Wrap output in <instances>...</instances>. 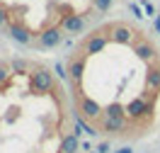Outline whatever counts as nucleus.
Wrapping results in <instances>:
<instances>
[{"label": "nucleus", "instance_id": "obj_6", "mask_svg": "<svg viewBox=\"0 0 160 153\" xmlns=\"http://www.w3.org/2000/svg\"><path fill=\"white\" fill-rule=\"evenodd\" d=\"M82 73H85V61L82 59H73V61L68 63V75L73 83H80L82 80Z\"/></svg>", "mask_w": 160, "mask_h": 153}, {"label": "nucleus", "instance_id": "obj_2", "mask_svg": "<svg viewBox=\"0 0 160 153\" xmlns=\"http://www.w3.org/2000/svg\"><path fill=\"white\" fill-rule=\"evenodd\" d=\"M112 37H107V34H92L90 39L85 41V54H100L107 44H109Z\"/></svg>", "mask_w": 160, "mask_h": 153}, {"label": "nucleus", "instance_id": "obj_9", "mask_svg": "<svg viewBox=\"0 0 160 153\" xmlns=\"http://www.w3.org/2000/svg\"><path fill=\"white\" fill-rule=\"evenodd\" d=\"M136 56L143 59V61H150V59L155 56V46H153L150 41H141V44H136Z\"/></svg>", "mask_w": 160, "mask_h": 153}, {"label": "nucleus", "instance_id": "obj_7", "mask_svg": "<svg viewBox=\"0 0 160 153\" xmlns=\"http://www.w3.org/2000/svg\"><path fill=\"white\" fill-rule=\"evenodd\" d=\"M146 90L148 92H160V68H150L146 73Z\"/></svg>", "mask_w": 160, "mask_h": 153}, {"label": "nucleus", "instance_id": "obj_5", "mask_svg": "<svg viewBox=\"0 0 160 153\" xmlns=\"http://www.w3.org/2000/svg\"><path fill=\"white\" fill-rule=\"evenodd\" d=\"M39 41H41V46H58L61 44V29H56V27H51V29H44L39 34Z\"/></svg>", "mask_w": 160, "mask_h": 153}, {"label": "nucleus", "instance_id": "obj_11", "mask_svg": "<svg viewBox=\"0 0 160 153\" xmlns=\"http://www.w3.org/2000/svg\"><path fill=\"white\" fill-rule=\"evenodd\" d=\"M8 78H10V73H8V68L0 63V88H5V85H8Z\"/></svg>", "mask_w": 160, "mask_h": 153}, {"label": "nucleus", "instance_id": "obj_4", "mask_svg": "<svg viewBox=\"0 0 160 153\" xmlns=\"http://www.w3.org/2000/svg\"><path fill=\"white\" fill-rule=\"evenodd\" d=\"M109 37L114 41H119V44H129L131 37H133V29L131 27H126V24H114L109 32Z\"/></svg>", "mask_w": 160, "mask_h": 153}, {"label": "nucleus", "instance_id": "obj_15", "mask_svg": "<svg viewBox=\"0 0 160 153\" xmlns=\"http://www.w3.org/2000/svg\"><path fill=\"white\" fill-rule=\"evenodd\" d=\"M131 12H133V17H138V20L143 17V10H141L138 5H131Z\"/></svg>", "mask_w": 160, "mask_h": 153}, {"label": "nucleus", "instance_id": "obj_1", "mask_svg": "<svg viewBox=\"0 0 160 153\" xmlns=\"http://www.w3.org/2000/svg\"><path fill=\"white\" fill-rule=\"evenodd\" d=\"M53 85H56V78L46 68H39V71L29 73V90L34 95H49V92H53Z\"/></svg>", "mask_w": 160, "mask_h": 153}, {"label": "nucleus", "instance_id": "obj_14", "mask_svg": "<svg viewBox=\"0 0 160 153\" xmlns=\"http://www.w3.org/2000/svg\"><path fill=\"white\" fill-rule=\"evenodd\" d=\"M24 68H27V63H24V61H12V71L22 73V71H24Z\"/></svg>", "mask_w": 160, "mask_h": 153}, {"label": "nucleus", "instance_id": "obj_13", "mask_svg": "<svg viewBox=\"0 0 160 153\" xmlns=\"http://www.w3.org/2000/svg\"><path fill=\"white\" fill-rule=\"evenodd\" d=\"M56 75H58L61 80H66V78H68V68H66L63 63H56Z\"/></svg>", "mask_w": 160, "mask_h": 153}, {"label": "nucleus", "instance_id": "obj_10", "mask_svg": "<svg viewBox=\"0 0 160 153\" xmlns=\"http://www.w3.org/2000/svg\"><path fill=\"white\" fill-rule=\"evenodd\" d=\"M92 3H95V8H97L100 12H107L112 8V3H114V0H92Z\"/></svg>", "mask_w": 160, "mask_h": 153}, {"label": "nucleus", "instance_id": "obj_17", "mask_svg": "<svg viewBox=\"0 0 160 153\" xmlns=\"http://www.w3.org/2000/svg\"><path fill=\"white\" fill-rule=\"evenodd\" d=\"M117 153H133V151H131V146H124V148H119Z\"/></svg>", "mask_w": 160, "mask_h": 153}, {"label": "nucleus", "instance_id": "obj_3", "mask_svg": "<svg viewBox=\"0 0 160 153\" xmlns=\"http://www.w3.org/2000/svg\"><path fill=\"white\" fill-rule=\"evenodd\" d=\"M8 32H10V37H12V39L17 41V44H22V46H27V44L32 41V32L27 29V27L17 24V22H12L10 27H8Z\"/></svg>", "mask_w": 160, "mask_h": 153}, {"label": "nucleus", "instance_id": "obj_16", "mask_svg": "<svg viewBox=\"0 0 160 153\" xmlns=\"http://www.w3.org/2000/svg\"><path fill=\"white\" fill-rule=\"evenodd\" d=\"M5 22H8V12L0 8V24H5Z\"/></svg>", "mask_w": 160, "mask_h": 153}, {"label": "nucleus", "instance_id": "obj_12", "mask_svg": "<svg viewBox=\"0 0 160 153\" xmlns=\"http://www.w3.org/2000/svg\"><path fill=\"white\" fill-rule=\"evenodd\" d=\"M141 8H143V12H146L148 17L155 15V8H153V3H148V0H143V3H141Z\"/></svg>", "mask_w": 160, "mask_h": 153}, {"label": "nucleus", "instance_id": "obj_8", "mask_svg": "<svg viewBox=\"0 0 160 153\" xmlns=\"http://www.w3.org/2000/svg\"><path fill=\"white\" fill-rule=\"evenodd\" d=\"M63 27H66L70 34H78V32L85 29V20H82L80 15H70V17H66V20H63Z\"/></svg>", "mask_w": 160, "mask_h": 153}]
</instances>
